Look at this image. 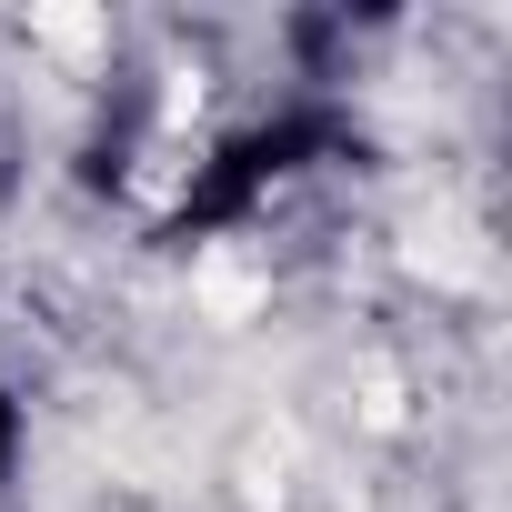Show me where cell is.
Here are the masks:
<instances>
[{
	"mask_svg": "<svg viewBox=\"0 0 512 512\" xmlns=\"http://www.w3.org/2000/svg\"><path fill=\"white\" fill-rule=\"evenodd\" d=\"M11 442H21V402L0 392V462H11Z\"/></svg>",
	"mask_w": 512,
	"mask_h": 512,
	"instance_id": "cell-2",
	"label": "cell"
},
{
	"mask_svg": "<svg viewBox=\"0 0 512 512\" xmlns=\"http://www.w3.org/2000/svg\"><path fill=\"white\" fill-rule=\"evenodd\" d=\"M312 141H322V121H272V131H241V141H231V151H221V161L191 181L181 221H241V211L262 201V191H272V181H282V171H292Z\"/></svg>",
	"mask_w": 512,
	"mask_h": 512,
	"instance_id": "cell-1",
	"label": "cell"
}]
</instances>
